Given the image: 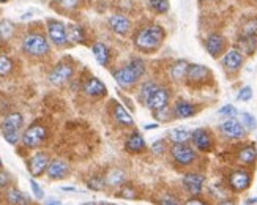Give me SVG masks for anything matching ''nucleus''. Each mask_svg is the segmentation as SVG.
Instances as JSON below:
<instances>
[{
	"instance_id": "f257e3e1",
	"label": "nucleus",
	"mask_w": 257,
	"mask_h": 205,
	"mask_svg": "<svg viewBox=\"0 0 257 205\" xmlns=\"http://www.w3.org/2000/svg\"><path fill=\"white\" fill-rule=\"evenodd\" d=\"M166 38V32L161 26H145L134 35V46L142 52H153L158 49Z\"/></svg>"
},
{
	"instance_id": "f03ea898",
	"label": "nucleus",
	"mask_w": 257,
	"mask_h": 205,
	"mask_svg": "<svg viewBox=\"0 0 257 205\" xmlns=\"http://www.w3.org/2000/svg\"><path fill=\"white\" fill-rule=\"evenodd\" d=\"M145 62L142 59H133L130 63H126L125 66L118 68L112 73L115 82L121 87H131L136 84L139 79L145 74Z\"/></svg>"
},
{
	"instance_id": "7ed1b4c3",
	"label": "nucleus",
	"mask_w": 257,
	"mask_h": 205,
	"mask_svg": "<svg viewBox=\"0 0 257 205\" xmlns=\"http://www.w3.org/2000/svg\"><path fill=\"white\" fill-rule=\"evenodd\" d=\"M24 125V117L19 112L8 114L2 122V134L7 142L11 145H16L21 138V128Z\"/></svg>"
},
{
	"instance_id": "20e7f679",
	"label": "nucleus",
	"mask_w": 257,
	"mask_h": 205,
	"mask_svg": "<svg viewBox=\"0 0 257 205\" xmlns=\"http://www.w3.org/2000/svg\"><path fill=\"white\" fill-rule=\"evenodd\" d=\"M49 41L41 33H29L22 41V51L30 57H43L49 52Z\"/></svg>"
},
{
	"instance_id": "39448f33",
	"label": "nucleus",
	"mask_w": 257,
	"mask_h": 205,
	"mask_svg": "<svg viewBox=\"0 0 257 205\" xmlns=\"http://www.w3.org/2000/svg\"><path fill=\"white\" fill-rule=\"evenodd\" d=\"M48 138V130L40 123H33L22 134V144L27 149H37Z\"/></svg>"
},
{
	"instance_id": "423d86ee",
	"label": "nucleus",
	"mask_w": 257,
	"mask_h": 205,
	"mask_svg": "<svg viewBox=\"0 0 257 205\" xmlns=\"http://www.w3.org/2000/svg\"><path fill=\"white\" fill-rule=\"evenodd\" d=\"M169 153L174 158V161L180 166H189L197 156L193 147H189L188 144H174Z\"/></svg>"
},
{
	"instance_id": "0eeeda50",
	"label": "nucleus",
	"mask_w": 257,
	"mask_h": 205,
	"mask_svg": "<svg viewBox=\"0 0 257 205\" xmlns=\"http://www.w3.org/2000/svg\"><path fill=\"white\" fill-rule=\"evenodd\" d=\"M73 73H74V68H73L71 63L60 62V63L55 65L52 68V71L49 73V82L52 85H57V87L63 85L73 77Z\"/></svg>"
},
{
	"instance_id": "6e6552de",
	"label": "nucleus",
	"mask_w": 257,
	"mask_h": 205,
	"mask_svg": "<svg viewBox=\"0 0 257 205\" xmlns=\"http://www.w3.org/2000/svg\"><path fill=\"white\" fill-rule=\"evenodd\" d=\"M51 163L49 155L46 152H38L35 153L29 161V172L33 178L41 177L48 170V166Z\"/></svg>"
},
{
	"instance_id": "1a4fd4ad",
	"label": "nucleus",
	"mask_w": 257,
	"mask_h": 205,
	"mask_svg": "<svg viewBox=\"0 0 257 205\" xmlns=\"http://www.w3.org/2000/svg\"><path fill=\"white\" fill-rule=\"evenodd\" d=\"M48 33H49L51 41L54 44H57V46H65L66 41H68V37H66V27L60 21L49 19L48 21Z\"/></svg>"
},
{
	"instance_id": "9d476101",
	"label": "nucleus",
	"mask_w": 257,
	"mask_h": 205,
	"mask_svg": "<svg viewBox=\"0 0 257 205\" xmlns=\"http://www.w3.org/2000/svg\"><path fill=\"white\" fill-rule=\"evenodd\" d=\"M211 77V71L204 65H189L188 68V74H186V81L193 85H200L207 82Z\"/></svg>"
},
{
	"instance_id": "9b49d317",
	"label": "nucleus",
	"mask_w": 257,
	"mask_h": 205,
	"mask_svg": "<svg viewBox=\"0 0 257 205\" xmlns=\"http://www.w3.org/2000/svg\"><path fill=\"white\" fill-rule=\"evenodd\" d=\"M229 185L233 191H237V192L248 189L251 185V174L246 172V170H243V169L233 170V172L229 175Z\"/></svg>"
},
{
	"instance_id": "f8f14e48",
	"label": "nucleus",
	"mask_w": 257,
	"mask_h": 205,
	"mask_svg": "<svg viewBox=\"0 0 257 205\" xmlns=\"http://www.w3.org/2000/svg\"><path fill=\"white\" fill-rule=\"evenodd\" d=\"M169 105V92H167V88L166 87H158V90L153 93V96L150 98V101L147 102V106L149 109L156 114V112H160L166 108H169L167 106Z\"/></svg>"
},
{
	"instance_id": "ddd939ff",
	"label": "nucleus",
	"mask_w": 257,
	"mask_h": 205,
	"mask_svg": "<svg viewBox=\"0 0 257 205\" xmlns=\"http://www.w3.org/2000/svg\"><path fill=\"white\" fill-rule=\"evenodd\" d=\"M183 188L189 192L191 196H197L202 192V188H204V183H205V177L200 175V174H186L183 177Z\"/></svg>"
},
{
	"instance_id": "4468645a",
	"label": "nucleus",
	"mask_w": 257,
	"mask_h": 205,
	"mask_svg": "<svg viewBox=\"0 0 257 205\" xmlns=\"http://www.w3.org/2000/svg\"><path fill=\"white\" fill-rule=\"evenodd\" d=\"M205 48L213 59H218L226 48V38L219 35V33H211V35H208V38L205 40Z\"/></svg>"
},
{
	"instance_id": "2eb2a0df",
	"label": "nucleus",
	"mask_w": 257,
	"mask_h": 205,
	"mask_svg": "<svg viewBox=\"0 0 257 205\" xmlns=\"http://www.w3.org/2000/svg\"><path fill=\"white\" fill-rule=\"evenodd\" d=\"M46 174L51 180H62L65 177H68L70 166H68V163H65L63 159H52L48 166Z\"/></svg>"
},
{
	"instance_id": "dca6fc26",
	"label": "nucleus",
	"mask_w": 257,
	"mask_h": 205,
	"mask_svg": "<svg viewBox=\"0 0 257 205\" xmlns=\"http://www.w3.org/2000/svg\"><path fill=\"white\" fill-rule=\"evenodd\" d=\"M219 130H221L222 134L227 136V138H230V139H240V138H243V136H244V133H246V130L243 128V125L238 120H235V119L226 120L219 127Z\"/></svg>"
},
{
	"instance_id": "f3484780",
	"label": "nucleus",
	"mask_w": 257,
	"mask_h": 205,
	"mask_svg": "<svg viewBox=\"0 0 257 205\" xmlns=\"http://www.w3.org/2000/svg\"><path fill=\"white\" fill-rule=\"evenodd\" d=\"M147 145H145V139L142 138V134L139 131H133L128 139L125 141V150L131 155H139L144 153Z\"/></svg>"
},
{
	"instance_id": "a211bd4d",
	"label": "nucleus",
	"mask_w": 257,
	"mask_h": 205,
	"mask_svg": "<svg viewBox=\"0 0 257 205\" xmlns=\"http://www.w3.org/2000/svg\"><path fill=\"white\" fill-rule=\"evenodd\" d=\"M191 141L197 147V150H200V152H210L211 145H213V139H211V136H210V133L207 130L193 131Z\"/></svg>"
},
{
	"instance_id": "6ab92c4d",
	"label": "nucleus",
	"mask_w": 257,
	"mask_h": 205,
	"mask_svg": "<svg viewBox=\"0 0 257 205\" xmlns=\"http://www.w3.org/2000/svg\"><path fill=\"white\" fill-rule=\"evenodd\" d=\"M107 22L112 32L118 33V35H126L131 30V21L123 15H112L107 19Z\"/></svg>"
},
{
	"instance_id": "aec40b11",
	"label": "nucleus",
	"mask_w": 257,
	"mask_h": 205,
	"mask_svg": "<svg viewBox=\"0 0 257 205\" xmlns=\"http://www.w3.org/2000/svg\"><path fill=\"white\" fill-rule=\"evenodd\" d=\"M84 92L88 95V96H95V98H99V96H104L106 92H107V88L106 85L99 81L98 77H90V79H87L84 87H82Z\"/></svg>"
},
{
	"instance_id": "412c9836",
	"label": "nucleus",
	"mask_w": 257,
	"mask_h": 205,
	"mask_svg": "<svg viewBox=\"0 0 257 205\" xmlns=\"http://www.w3.org/2000/svg\"><path fill=\"white\" fill-rule=\"evenodd\" d=\"M196 112H197L196 106L188 101H183V99L177 101L174 106V116L177 119H189V117H193Z\"/></svg>"
},
{
	"instance_id": "4be33fe9",
	"label": "nucleus",
	"mask_w": 257,
	"mask_h": 205,
	"mask_svg": "<svg viewBox=\"0 0 257 205\" xmlns=\"http://www.w3.org/2000/svg\"><path fill=\"white\" fill-rule=\"evenodd\" d=\"M243 65V55L238 49H230L224 55V66L229 71H238Z\"/></svg>"
},
{
	"instance_id": "5701e85b",
	"label": "nucleus",
	"mask_w": 257,
	"mask_h": 205,
	"mask_svg": "<svg viewBox=\"0 0 257 205\" xmlns=\"http://www.w3.org/2000/svg\"><path fill=\"white\" fill-rule=\"evenodd\" d=\"M7 200L11 205H32V200L27 194H24L18 188H11L7 191Z\"/></svg>"
},
{
	"instance_id": "b1692460",
	"label": "nucleus",
	"mask_w": 257,
	"mask_h": 205,
	"mask_svg": "<svg viewBox=\"0 0 257 205\" xmlns=\"http://www.w3.org/2000/svg\"><path fill=\"white\" fill-rule=\"evenodd\" d=\"M92 51H93V55H95L96 62L101 65V66H107L109 59H110V52H109V48L106 46V44L98 41V43L93 44Z\"/></svg>"
},
{
	"instance_id": "393cba45",
	"label": "nucleus",
	"mask_w": 257,
	"mask_h": 205,
	"mask_svg": "<svg viewBox=\"0 0 257 205\" xmlns=\"http://www.w3.org/2000/svg\"><path fill=\"white\" fill-rule=\"evenodd\" d=\"M188 68H189V63L186 60H177L171 66V77L174 81H183V79H186Z\"/></svg>"
},
{
	"instance_id": "a878e982",
	"label": "nucleus",
	"mask_w": 257,
	"mask_h": 205,
	"mask_svg": "<svg viewBox=\"0 0 257 205\" xmlns=\"http://www.w3.org/2000/svg\"><path fill=\"white\" fill-rule=\"evenodd\" d=\"M114 119L118 122V123H121V125H126V127H131V125H134V120H133V117H131V114L121 106V105H118V102H115L114 105Z\"/></svg>"
},
{
	"instance_id": "bb28decb",
	"label": "nucleus",
	"mask_w": 257,
	"mask_h": 205,
	"mask_svg": "<svg viewBox=\"0 0 257 205\" xmlns=\"http://www.w3.org/2000/svg\"><path fill=\"white\" fill-rule=\"evenodd\" d=\"M104 178H106V186H121L125 183V172L121 169L115 167L112 170H109V174Z\"/></svg>"
},
{
	"instance_id": "cd10ccee",
	"label": "nucleus",
	"mask_w": 257,
	"mask_h": 205,
	"mask_svg": "<svg viewBox=\"0 0 257 205\" xmlns=\"http://www.w3.org/2000/svg\"><path fill=\"white\" fill-rule=\"evenodd\" d=\"M193 133L186 130V128H174L169 131V139L174 144H186L189 139H191Z\"/></svg>"
},
{
	"instance_id": "c85d7f7f",
	"label": "nucleus",
	"mask_w": 257,
	"mask_h": 205,
	"mask_svg": "<svg viewBox=\"0 0 257 205\" xmlns=\"http://www.w3.org/2000/svg\"><path fill=\"white\" fill-rule=\"evenodd\" d=\"M257 48V37H240L238 38V51L241 54L251 55Z\"/></svg>"
},
{
	"instance_id": "c756f323",
	"label": "nucleus",
	"mask_w": 257,
	"mask_h": 205,
	"mask_svg": "<svg viewBox=\"0 0 257 205\" xmlns=\"http://www.w3.org/2000/svg\"><path fill=\"white\" fill-rule=\"evenodd\" d=\"M158 90V85H156L153 81H149V82H144V85L141 87V92H139V99L144 102V105H147L150 101V98L153 96V93Z\"/></svg>"
},
{
	"instance_id": "7c9ffc66",
	"label": "nucleus",
	"mask_w": 257,
	"mask_h": 205,
	"mask_svg": "<svg viewBox=\"0 0 257 205\" xmlns=\"http://www.w3.org/2000/svg\"><path fill=\"white\" fill-rule=\"evenodd\" d=\"M255 158H257V152L252 145L244 147V149L238 152V161L243 164H252L255 161Z\"/></svg>"
},
{
	"instance_id": "2f4dec72",
	"label": "nucleus",
	"mask_w": 257,
	"mask_h": 205,
	"mask_svg": "<svg viewBox=\"0 0 257 205\" xmlns=\"http://www.w3.org/2000/svg\"><path fill=\"white\" fill-rule=\"evenodd\" d=\"M66 37H68V41H73V43H84L85 41L84 29L79 26H70L68 29H66Z\"/></svg>"
},
{
	"instance_id": "473e14b6",
	"label": "nucleus",
	"mask_w": 257,
	"mask_h": 205,
	"mask_svg": "<svg viewBox=\"0 0 257 205\" xmlns=\"http://www.w3.org/2000/svg\"><path fill=\"white\" fill-rule=\"evenodd\" d=\"M118 197H123V199H128V200H133L138 197V189L134 188V185L131 183H123L118 189Z\"/></svg>"
},
{
	"instance_id": "72a5a7b5",
	"label": "nucleus",
	"mask_w": 257,
	"mask_h": 205,
	"mask_svg": "<svg viewBox=\"0 0 257 205\" xmlns=\"http://www.w3.org/2000/svg\"><path fill=\"white\" fill-rule=\"evenodd\" d=\"M241 37H257V18H251L241 27Z\"/></svg>"
},
{
	"instance_id": "f704fd0d",
	"label": "nucleus",
	"mask_w": 257,
	"mask_h": 205,
	"mask_svg": "<svg viewBox=\"0 0 257 205\" xmlns=\"http://www.w3.org/2000/svg\"><path fill=\"white\" fill-rule=\"evenodd\" d=\"M13 60L10 59L8 55H0V77L8 76L11 71H13Z\"/></svg>"
},
{
	"instance_id": "c9c22d12",
	"label": "nucleus",
	"mask_w": 257,
	"mask_h": 205,
	"mask_svg": "<svg viewBox=\"0 0 257 205\" xmlns=\"http://www.w3.org/2000/svg\"><path fill=\"white\" fill-rule=\"evenodd\" d=\"M15 26L10 21H0V40H8L13 37Z\"/></svg>"
},
{
	"instance_id": "e433bc0d",
	"label": "nucleus",
	"mask_w": 257,
	"mask_h": 205,
	"mask_svg": "<svg viewBox=\"0 0 257 205\" xmlns=\"http://www.w3.org/2000/svg\"><path fill=\"white\" fill-rule=\"evenodd\" d=\"M87 186L93 191H101L106 188V178L101 175H93L90 180H87Z\"/></svg>"
},
{
	"instance_id": "4c0bfd02",
	"label": "nucleus",
	"mask_w": 257,
	"mask_h": 205,
	"mask_svg": "<svg viewBox=\"0 0 257 205\" xmlns=\"http://www.w3.org/2000/svg\"><path fill=\"white\" fill-rule=\"evenodd\" d=\"M240 123L243 125V128L246 130V131H252L255 128V125H257L254 116H251V114H246V112H243L241 116H240Z\"/></svg>"
},
{
	"instance_id": "58836bf2",
	"label": "nucleus",
	"mask_w": 257,
	"mask_h": 205,
	"mask_svg": "<svg viewBox=\"0 0 257 205\" xmlns=\"http://www.w3.org/2000/svg\"><path fill=\"white\" fill-rule=\"evenodd\" d=\"M150 7L156 13H166L169 10V0H150Z\"/></svg>"
},
{
	"instance_id": "ea45409f",
	"label": "nucleus",
	"mask_w": 257,
	"mask_h": 205,
	"mask_svg": "<svg viewBox=\"0 0 257 205\" xmlns=\"http://www.w3.org/2000/svg\"><path fill=\"white\" fill-rule=\"evenodd\" d=\"M55 4H57L60 8H63V10H74L77 5H79V0H54Z\"/></svg>"
},
{
	"instance_id": "a19ab883",
	"label": "nucleus",
	"mask_w": 257,
	"mask_h": 205,
	"mask_svg": "<svg viewBox=\"0 0 257 205\" xmlns=\"http://www.w3.org/2000/svg\"><path fill=\"white\" fill-rule=\"evenodd\" d=\"M160 205H182V202L172 194H166L160 199Z\"/></svg>"
},
{
	"instance_id": "79ce46f5",
	"label": "nucleus",
	"mask_w": 257,
	"mask_h": 205,
	"mask_svg": "<svg viewBox=\"0 0 257 205\" xmlns=\"http://www.w3.org/2000/svg\"><path fill=\"white\" fill-rule=\"evenodd\" d=\"M166 152V142L161 139V141H155L153 145H152V153L153 155H163Z\"/></svg>"
},
{
	"instance_id": "37998d69",
	"label": "nucleus",
	"mask_w": 257,
	"mask_h": 205,
	"mask_svg": "<svg viewBox=\"0 0 257 205\" xmlns=\"http://www.w3.org/2000/svg\"><path fill=\"white\" fill-rule=\"evenodd\" d=\"M30 188H32V191H33V194H35V197L37 199H43L44 197V192H43V189H41V186L37 183V180H30Z\"/></svg>"
},
{
	"instance_id": "c03bdc74",
	"label": "nucleus",
	"mask_w": 257,
	"mask_h": 205,
	"mask_svg": "<svg viewBox=\"0 0 257 205\" xmlns=\"http://www.w3.org/2000/svg\"><path fill=\"white\" fill-rule=\"evenodd\" d=\"M252 98V88L251 87H243L241 90H240V93H238V99L240 101H249Z\"/></svg>"
},
{
	"instance_id": "a18cd8bd",
	"label": "nucleus",
	"mask_w": 257,
	"mask_h": 205,
	"mask_svg": "<svg viewBox=\"0 0 257 205\" xmlns=\"http://www.w3.org/2000/svg\"><path fill=\"white\" fill-rule=\"evenodd\" d=\"M219 114L221 116H226V117H233V116H237V109L232 105H226L219 109Z\"/></svg>"
},
{
	"instance_id": "49530a36",
	"label": "nucleus",
	"mask_w": 257,
	"mask_h": 205,
	"mask_svg": "<svg viewBox=\"0 0 257 205\" xmlns=\"http://www.w3.org/2000/svg\"><path fill=\"white\" fill-rule=\"evenodd\" d=\"M10 183H11L10 174L8 172H4V170H0V188H7Z\"/></svg>"
},
{
	"instance_id": "de8ad7c7",
	"label": "nucleus",
	"mask_w": 257,
	"mask_h": 205,
	"mask_svg": "<svg viewBox=\"0 0 257 205\" xmlns=\"http://www.w3.org/2000/svg\"><path fill=\"white\" fill-rule=\"evenodd\" d=\"M185 205H207V202L202 200V199H199V197H193V199L186 200Z\"/></svg>"
},
{
	"instance_id": "09e8293b",
	"label": "nucleus",
	"mask_w": 257,
	"mask_h": 205,
	"mask_svg": "<svg viewBox=\"0 0 257 205\" xmlns=\"http://www.w3.org/2000/svg\"><path fill=\"white\" fill-rule=\"evenodd\" d=\"M46 205H62V202L57 200V199H48L46 200Z\"/></svg>"
},
{
	"instance_id": "8fccbe9b",
	"label": "nucleus",
	"mask_w": 257,
	"mask_h": 205,
	"mask_svg": "<svg viewBox=\"0 0 257 205\" xmlns=\"http://www.w3.org/2000/svg\"><path fill=\"white\" fill-rule=\"evenodd\" d=\"M153 128H158V125H145V130H153Z\"/></svg>"
},
{
	"instance_id": "3c124183",
	"label": "nucleus",
	"mask_w": 257,
	"mask_h": 205,
	"mask_svg": "<svg viewBox=\"0 0 257 205\" xmlns=\"http://www.w3.org/2000/svg\"><path fill=\"white\" fill-rule=\"evenodd\" d=\"M219 205H235L232 200H222V202H219Z\"/></svg>"
},
{
	"instance_id": "603ef678",
	"label": "nucleus",
	"mask_w": 257,
	"mask_h": 205,
	"mask_svg": "<svg viewBox=\"0 0 257 205\" xmlns=\"http://www.w3.org/2000/svg\"><path fill=\"white\" fill-rule=\"evenodd\" d=\"M62 189H63V191H74L76 188H74V186H63Z\"/></svg>"
},
{
	"instance_id": "864d4df0",
	"label": "nucleus",
	"mask_w": 257,
	"mask_h": 205,
	"mask_svg": "<svg viewBox=\"0 0 257 205\" xmlns=\"http://www.w3.org/2000/svg\"><path fill=\"white\" fill-rule=\"evenodd\" d=\"M79 205H99V203H96V202H82Z\"/></svg>"
},
{
	"instance_id": "5fc2aeb1",
	"label": "nucleus",
	"mask_w": 257,
	"mask_h": 205,
	"mask_svg": "<svg viewBox=\"0 0 257 205\" xmlns=\"http://www.w3.org/2000/svg\"><path fill=\"white\" fill-rule=\"evenodd\" d=\"M257 202V199H249V200H246V203L249 205V203H255Z\"/></svg>"
},
{
	"instance_id": "6e6d98bb",
	"label": "nucleus",
	"mask_w": 257,
	"mask_h": 205,
	"mask_svg": "<svg viewBox=\"0 0 257 205\" xmlns=\"http://www.w3.org/2000/svg\"><path fill=\"white\" fill-rule=\"evenodd\" d=\"M2 167H4V164H2V159H0V170H2Z\"/></svg>"
},
{
	"instance_id": "4d7b16f0",
	"label": "nucleus",
	"mask_w": 257,
	"mask_h": 205,
	"mask_svg": "<svg viewBox=\"0 0 257 205\" xmlns=\"http://www.w3.org/2000/svg\"><path fill=\"white\" fill-rule=\"evenodd\" d=\"M4 2H8V0H0V4H4Z\"/></svg>"
},
{
	"instance_id": "13d9d810",
	"label": "nucleus",
	"mask_w": 257,
	"mask_h": 205,
	"mask_svg": "<svg viewBox=\"0 0 257 205\" xmlns=\"http://www.w3.org/2000/svg\"><path fill=\"white\" fill-rule=\"evenodd\" d=\"M0 49H2V43H0Z\"/></svg>"
},
{
	"instance_id": "bf43d9fd",
	"label": "nucleus",
	"mask_w": 257,
	"mask_h": 205,
	"mask_svg": "<svg viewBox=\"0 0 257 205\" xmlns=\"http://www.w3.org/2000/svg\"><path fill=\"white\" fill-rule=\"evenodd\" d=\"M255 152H257V147H255Z\"/></svg>"
}]
</instances>
